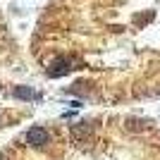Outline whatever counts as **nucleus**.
<instances>
[{
	"mask_svg": "<svg viewBox=\"0 0 160 160\" xmlns=\"http://www.w3.org/2000/svg\"><path fill=\"white\" fill-rule=\"evenodd\" d=\"M0 160H160V136L146 120L88 117L55 124L38 146L19 136L0 151Z\"/></svg>",
	"mask_w": 160,
	"mask_h": 160,
	"instance_id": "f03ea898",
	"label": "nucleus"
},
{
	"mask_svg": "<svg viewBox=\"0 0 160 160\" xmlns=\"http://www.w3.org/2000/svg\"><path fill=\"white\" fill-rule=\"evenodd\" d=\"M31 53L50 79L96 103L160 93V0H50Z\"/></svg>",
	"mask_w": 160,
	"mask_h": 160,
	"instance_id": "f257e3e1",
	"label": "nucleus"
}]
</instances>
